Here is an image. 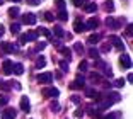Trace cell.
Segmentation results:
<instances>
[{"label": "cell", "mask_w": 133, "mask_h": 119, "mask_svg": "<svg viewBox=\"0 0 133 119\" xmlns=\"http://www.w3.org/2000/svg\"><path fill=\"white\" fill-rule=\"evenodd\" d=\"M41 95L43 97H48V99H51V97H58L60 95V90L58 88H55V87H44V88H41Z\"/></svg>", "instance_id": "6da1fadb"}, {"label": "cell", "mask_w": 133, "mask_h": 119, "mask_svg": "<svg viewBox=\"0 0 133 119\" xmlns=\"http://www.w3.org/2000/svg\"><path fill=\"white\" fill-rule=\"evenodd\" d=\"M0 48H2L5 53H17V51H19V46L14 44V43H0Z\"/></svg>", "instance_id": "7a4b0ae2"}, {"label": "cell", "mask_w": 133, "mask_h": 119, "mask_svg": "<svg viewBox=\"0 0 133 119\" xmlns=\"http://www.w3.org/2000/svg\"><path fill=\"white\" fill-rule=\"evenodd\" d=\"M96 66H97V68H104V75H106V77H109V78L113 77V70H111V66L108 65V63L97 60V61H96Z\"/></svg>", "instance_id": "3957f363"}, {"label": "cell", "mask_w": 133, "mask_h": 119, "mask_svg": "<svg viewBox=\"0 0 133 119\" xmlns=\"http://www.w3.org/2000/svg\"><path fill=\"white\" fill-rule=\"evenodd\" d=\"M36 80H38L39 83H51V80H53V73H39L38 77H36Z\"/></svg>", "instance_id": "277c9868"}, {"label": "cell", "mask_w": 133, "mask_h": 119, "mask_svg": "<svg viewBox=\"0 0 133 119\" xmlns=\"http://www.w3.org/2000/svg\"><path fill=\"white\" fill-rule=\"evenodd\" d=\"M22 24H26V26H32V24H36V16L31 14V12L24 14V16H22Z\"/></svg>", "instance_id": "5b68a950"}, {"label": "cell", "mask_w": 133, "mask_h": 119, "mask_svg": "<svg viewBox=\"0 0 133 119\" xmlns=\"http://www.w3.org/2000/svg\"><path fill=\"white\" fill-rule=\"evenodd\" d=\"M85 97H89V99H96V100H101L102 97H101V94L96 90V88H85Z\"/></svg>", "instance_id": "8992f818"}, {"label": "cell", "mask_w": 133, "mask_h": 119, "mask_svg": "<svg viewBox=\"0 0 133 119\" xmlns=\"http://www.w3.org/2000/svg\"><path fill=\"white\" fill-rule=\"evenodd\" d=\"M119 65H121L123 68H126V70L131 68V60H130V54H121V58H119Z\"/></svg>", "instance_id": "52a82bcc"}, {"label": "cell", "mask_w": 133, "mask_h": 119, "mask_svg": "<svg viewBox=\"0 0 133 119\" xmlns=\"http://www.w3.org/2000/svg\"><path fill=\"white\" fill-rule=\"evenodd\" d=\"M84 82H85V78H84L82 75H78V77L75 78V82H72V83H70V88H74V90H77V88H82V87H84Z\"/></svg>", "instance_id": "ba28073f"}, {"label": "cell", "mask_w": 133, "mask_h": 119, "mask_svg": "<svg viewBox=\"0 0 133 119\" xmlns=\"http://www.w3.org/2000/svg\"><path fill=\"white\" fill-rule=\"evenodd\" d=\"M109 43H113V46L118 48V50H123V39L118 38V36H109Z\"/></svg>", "instance_id": "9c48e42d"}, {"label": "cell", "mask_w": 133, "mask_h": 119, "mask_svg": "<svg viewBox=\"0 0 133 119\" xmlns=\"http://www.w3.org/2000/svg\"><path fill=\"white\" fill-rule=\"evenodd\" d=\"M106 100H108L109 104L119 102V100H121V95H119L118 92H109V94H108V97H106Z\"/></svg>", "instance_id": "30bf717a"}, {"label": "cell", "mask_w": 133, "mask_h": 119, "mask_svg": "<svg viewBox=\"0 0 133 119\" xmlns=\"http://www.w3.org/2000/svg\"><path fill=\"white\" fill-rule=\"evenodd\" d=\"M12 66H14V63H12L10 60H5V61L2 63V72H4L5 75H10L12 73Z\"/></svg>", "instance_id": "8fae6325"}, {"label": "cell", "mask_w": 133, "mask_h": 119, "mask_svg": "<svg viewBox=\"0 0 133 119\" xmlns=\"http://www.w3.org/2000/svg\"><path fill=\"white\" fill-rule=\"evenodd\" d=\"M16 109H12V107H7L4 111V114H2V119H16Z\"/></svg>", "instance_id": "7c38bea8"}, {"label": "cell", "mask_w": 133, "mask_h": 119, "mask_svg": "<svg viewBox=\"0 0 133 119\" xmlns=\"http://www.w3.org/2000/svg\"><path fill=\"white\" fill-rule=\"evenodd\" d=\"M74 31L75 32H84V31H87V27L82 20H75L74 22Z\"/></svg>", "instance_id": "4fadbf2b"}, {"label": "cell", "mask_w": 133, "mask_h": 119, "mask_svg": "<svg viewBox=\"0 0 133 119\" xmlns=\"http://www.w3.org/2000/svg\"><path fill=\"white\" fill-rule=\"evenodd\" d=\"M87 29H97L99 27V19L97 17H92V19H89V22L85 24Z\"/></svg>", "instance_id": "5bb4252c"}, {"label": "cell", "mask_w": 133, "mask_h": 119, "mask_svg": "<svg viewBox=\"0 0 133 119\" xmlns=\"http://www.w3.org/2000/svg\"><path fill=\"white\" fill-rule=\"evenodd\" d=\"M21 109H22L24 112H29L31 104H29V99H28V97H22V99H21Z\"/></svg>", "instance_id": "9a60e30c"}, {"label": "cell", "mask_w": 133, "mask_h": 119, "mask_svg": "<svg viewBox=\"0 0 133 119\" xmlns=\"http://www.w3.org/2000/svg\"><path fill=\"white\" fill-rule=\"evenodd\" d=\"M84 10L89 12V14H90V12H96V10H97V5H96V2H89V4L84 5Z\"/></svg>", "instance_id": "2e32d148"}, {"label": "cell", "mask_w": 133, "mask_h": 119, "mask_svg": "<svg viewBox=\"0 0 133 119\" xmlns=\"http://www.w3.org/2000/svg\"><path fill=\"white\" fill-rule=\"evenodd\" d=\"M89 80L94 82V83H101V82H102V77L99 75V73H94V72H92V73L89 75Z\"/></svg>", "instance_id": "e0dca14e"}, {"label": "cell", "mask_w": 133, "mask_h": 119, "mask_svg": "<svg viewBox=\"0 0 133 119\" xmlns=\"http://www.w3.org/2000/svg\"><path fill=\"white\" fill-rule=\"evenodd\" d=\"M38 39V31H29V32H26V41H36Z\"/></svg>", "instance_id": "ac0fdd59"}, {"label": "cell", "mask_w": 133, "mask_h": 119, "mask_svg": "<svg viewBox=\"0 0 133 119\" xmlns=\"http://www.w3.org/2000/svg\"><path fill=\"white\" fill-rule=\"evenodd\" d=\"M106 26H108V27H111V29H118V22H116V20H114L111 16L108 17V19H106Z\"/></svg>", "instance_id": "d6986e66"}, {"label": "cell", "mask_w": 133, "mask_h": 119, "mask_svg": "<svg viewBox=\"0 0 133 119\" xmlns=\"http://www.w3.org/2000/svg\"><path fill=\"white\" fill-rule=\"evenodd\" d=\"M12 70H14L16 75H22V73H24V66L21 65V63H16V65L12 66Z\"/></svg>", "instance_id": "ffe728a7"}, {"label": "cell", "mask_w": 133, "mask_h": 119, "mask_svg": "<svg viewBox=\"0 0 133 119\" xmlns=\"http://www.w3.org/2000/svg\"><path fill=\"white\" fill-rule=\"evenodd\" d=\"M60 53H62L63 54V56H65L66 58V60H68V61H70V54H72V51H70V48H65V46H63V48H60Z\"/></svg>", "instance_id": "44dd1931"}, {"label": "cell", "mask_w": 133, "mask_h": 119, "mask_svg": "<svg viewBox=\"0 0 133 119\" xmlns=\"http://www.w3.org/2000/svg\"><path fill=\"white\" fill-rule=\"evenodd\" d=\"M19 7H17V5H14V7H10V9H9V16H10V17H17V16H19Z\"/></svg>", "instance_id": "7402d4cb"}, {"label": "cell", "mask_w": 133, "mask_h": 119, "mask_svg": "<svg viewBox=\"0 0 133 119\" xmlns=\"http://www.w3.org/2000/svg\"><path fill=\"white\" fill-rule=\"evenodd\" d=\"M87 41H89L90 44H96V43L101 41V34H92V36H89V39H87Z\"/></svg>", "instance_id": "603a6c76"}, {"label": "cell", "mask_w": 133, "mask_h": 119, "mask_svg": "<svg viewBox=\"0 0 133 119\" xmlns=\"http://www.w3.org/2000/svg\"><path fill=\"white\" fill-rule=\"evenodd\" d=\"M19 31H21V24L12 22V26H10V32H12V34H19Z\"/></svg>", "instance_id": "cb8c5ba5"}, {"label": "cell", "mask_w": 133, "mask_h": 119, "mask_svg": "<svg viewBox=\"0 0 133 119\" xmlns=\"http://www.w3.org/2000/svg\"><path fill=\"white\" fill-rule=\"evenodd\" d=\"M104 10H108V12H113V10H114V4H113V0H106V4H104Z\"/></svg>", "instance_id": "d4e9b609"}, {"label": "cell", "mask_w": 133, "mask_h": 119, "mask_svg": "<svg viewBox=\"0 0 133 119\" xmlns=\"http://www.w3.org/2000/svg\"><path fill=\"white\" fill-rule=\"evenodd\" d=\"M44 65H46V60H44L43 56H38V60H36V68H43Z\"/></svg>", "instance_id": "484cf974"}, {"label": "cell", "mask_w": 133, "mask_h": 119, "mask_svg": "<svg viewBox=\"0 0 133 119\" xmlns=\"http://www.w3.org/2000/svg\"><path fill=\"white\" fill-rule=\"evenodd\" d=\"M74 50L77 51V53L80 54V56H82V54L85 53V50H84V46H82V44H80V43H75V46H74Z\"/></svg>", "instance_id": "4316f807"}, {"label": "cell", "mask_w": 133, "mask_h": 119, "mask_svg": "<svg viewBox=\"0 0 133 119\" xmlns=\"http://www.w3.org/2000/svg\"><path fill=\"white\" fill-rule=\"evenodd\" d=\"M38 34H43V36H46V38L51 39V32H50V29H46V27H39Z\"/></svg>", "instance_id": "83f0119b"}, {"label": "cell", "mask_w": 133, "mask_h": 119, "mask_svg": "<svg viewBox=\"0 0 133 119\" xmlns=\"http://www.w3.org/2000/svg\"><path fill=\"white\" fill-rule=\"evenodd\" d=\"M87 53H89V56H90V58H94V60H97V58H99V51L96 50V48H90Z\"/></svg>", "instance_id": "f1b7e54d"}, {"label": "cell", "mask_w": 133, "mask_h": 119, "mask_svg": "<svg viewBox=\"0 0 133 119\" xmlns=\"http://www.w3.org/2000/svg\"><path fill=\"white\" fill-rule=\"evenodd\" d=\"M0 90H4V92H9V90H10V85H9L7 82L0 80Z\"/></svg>", "instance_id": "f546056e"}, {"label": "cell", "mask_w": 133, "mask_h": 119, "mask_svg": "<svg viewBox=\"0 0 133 119\" xmlns=\"http://www.w3.org/2000/svg\"><path fill=\"white\" fill-rule=\"evenodd\" d=\"M55 4H56V9H58L60 12L65 10V0H55Z\"/></svg>", "instance_id": "4dcf8cb0"}, {"label": "cell", "mask_w": 133, "mask_h": 119, "mask_svg": "<svg viewBox=\"0 0 133 119\" xmlns=\"http://www.w3.org/2000/svg\"><path fill=\"white\" fill-rule=\"evenodd\" d=\"M55 34L58 36V38H63V36H65V32H63V29L60 26H55Z\"/></svg>", "instance_id": "1f68e13d"}, {"label": "cell", "mask_w": 133, "mask_h": 119, "mask_svg": "<svg viewBox=\"0 0 133 119\" xmlns=\"http://www.w3.org/2000/svg\"><path fill=\"white\" fill-rule=\"evenodd\" d=\"M50 109H51V111H53V112H58V111H60V104L56 102V100H55V102H51Z\"/></svg>", "instance_id": "d6a6232c"}, {"label": "cell", "mask_w": 133, "mask_h": 119, "mask_svg": "<svg viewBox=\"0 0 133 119\" xmlns=\"http://www.w3.org/2000/svg\"><path fill=\"white\" fill-rule=\"evenodd\" d=\"M121 117V114L119 112H114V114H108V116H104V119H119Z\"/></svg>", "instance_id": "836d02e7"}, {"label": "cell", "mask_w": 133, "mask_h": 119, "mask_svg": "<svg viewBox=\"0 0 133 119\" xmlns=\"http://www.w3.org/2000/svg\"><path fill=\"white\" fill-rule=\"evenodd\" d=\"M58 19H60V20H66V19H68V14H66L65 10L58 12Z\"/></svg>", "instance_id": "e575fe53"}, {"label": "cell", "mask_w": 133, "mask_h": 119, "mask_svg": "<svg viewBox=\"0 0 133 119\" xmlns=\"http://www.w3.org/2000/svg\"><path fill=\"white\" fill-rule=\"evenodd\" d=\"M9 104V97L7 95H0V106H7Z\"/></svg>", "instance_id": "d590c367"}, {"label": "cell", "mask_w": 133, "mask_h": 119, "mask_svg": "<svg viewBox=\"0 0 133 119\" xmlns=\"http://www.w3.org/2000/svg\"><path fill=\"white\" fill-rule=\"evenodd\" d=\"M44 19L50 20V22H53V20H55V17H53V14H51V12H44Z\"/></svg>", "instance_id": "8d00e7d4"}, {"label": "cell", "mask_w": 133, "mask_h": 119, "mask_svg": "<svg viewBox=\"0 0 133 119\" xmlns=\"http://www.w3.org/2000/svg\"><path fill=\"white\" fill-rule=\"evenodd\" d=\"M44 48H46V43H38L36 48H34V51H41V50H44Z\"/></svg>", "instance_id": "74e56055"}, {"label": "cell", "mask_w": 133, "mask_h": 119, "mask_svg": "<svg viewBox=\"0 0 133 119\" xmlns=\"http://www.w3.org/2000/svg\"><path fill=\"white\" fill-rule=\"evenodd\" d=\"M60 68L63 72H68V61H60Z\"/></svg>", "instance_id": "f35d334b"}, {"label": "cell", "mask_w": 133, "mask_h": 119, "mask_svg": "<svg viewBox=\"0 0 133 119\" xmlns=\"http://www.w3.org/2000/svg\"><path fill=\"white\" fill-rule=\"evenodd\" d=\"M85 2H87V0H72V4H74L75 7H80V5L85 4Z\"/></svg>", "instance_id": "ab89813d"}, {"label": "cell", "mask_w": 133, "mask_h": 119, "mask_svg": "<svg viewBox=\"0 0 133 119\" xmlns=\"http://www.w3.org/2000/svg\"><path fill=\"white\" fill-rule=\"evenodd\" d=\"M85 68H87V63L85 61H80V63H78V70H80V72H85Z\"/></svg>", "instance_id": "60d3db41"}, {"label": "cell", "mask_w": 133, "mask_h": 119, "mask_svg": "<svg viewBox=\"0 0 133 119\" xmlns=\"http://www.w3.org/2000/svg\"><path fill=\"white\" fill-rule=\"evenodd\" d=\"M114 85H116L118 88H119V87H123V85H125V80H123V78H118V80L114 82Z\"/></svg>", "instance_id": "b9f144b4"}, {"label": "cell", "mask_w": 133, "mask_h": 119, "mask_svg": "<svg viewBox=\"0 0 133 119\" xmlns=\"http://www.w3.org/2000/svg\"><path fill=\"white\" fill-rule=\"evenodd\" d=\"M26 43H28V41H26V34H21L19 36V44L22 46V44H26Z\"/></svg>", "instance_id": "7bdbcfd3"}, {"label": "cell", "mask_w": 133, "mask_h": 119, "mask_svg": "<svg viewBox=\"0 0 133 119\" xmlns=\"http://www.w3.org/2000/svg\"><path fill=\"white\" fill-rule=\"evenodd\" d=\"M109 50H111V44H102V46H101L102 53H106V51H109Z\"/></svg>", "instance_id": "ee69618b"}, {"label": "cell", "mask_w": 133, "mask_h": 119, "mask_svg": "<svg viewBox=\"0 0 133 119\" xmlns=\"http://www.w3.org/2000/svg\"><path fill=\"white\" fill-rule=\"evenodd\" d=\"M10 83H12V85H10V88L14 87L16 90H21V83H19V82H10Z\"/></svg>", "instance_id": "f6af8a7d"}, {"label": "cell", "mask_w": 133, "mask_h": 119, "mask_svg": "<svg viewBox=\"0 0 133 119\" xmlns=\"http://www.w3.org/2000/svg\"><path fill=\"white\" fill-rule=\"evenodd\" d=\"M72 102L74 104H80V97L78 95H72Z\"/></svg>", "instance_id": "bcb514c9"}, {"label": "cell", "mask_w": 133, "mask_h": 119, "mask_svg": "<svg viewBox=\"0 0 133 119\" xmlns=\"http://www.w3.org/2000/svg\"><path fill=\"white\" fill-rule=\"evenodd\" d=\"M82 116H84L82 109H77V111H75V117H82Z\"/></svg>", "instance_id": "7dc6e473"}, {"label": "cell", "mask_w": 133, "mask_h": 119, "mask_svg": "<svg viewBox=\"0 0 133 119\" xmlns=\"http://www.w3.org/2000/svg\"><path fill=\"white\" fill-rule=\"evenodd\" d=\"M28 4H29V5H38L39 0H28Z\"/></svg>", "instance_id": "c3c4849f"}, {"label": "cell", "mask_w": 133, "mask_h": 119, "mask_svg": "<svg viewBox=\"0 0 133 119\" xmlns=\"http://www.w3.org/2000/svg\"><path fill=\"white\" fill-rule=\"evenodd\" d=\"M4 32H5V29H4V26H0V39H2V36H4Z\"/></svg>", "instance_id": "681fc988"}, {"label": "cell", "mask_w": 133, "mask_h": 119, "mask_svg": "<svg viewBox=\"0 0 133 119\" xmlns=\"http://www.w3.org/2000/svg\"><path fill=\"white\" fill-rule=\"evenodd\" d=\"M9 2H21V0H9Z\"/></svg>", "instance_id": "f907efd6"}, {"label": "cell", "mask_w": 133, "mask_h": 119, "mask_svg": "<svg viewBox=\"0 0 133 119\" xmlns=\"http://www.w3.org/2000/svg\"><path fill=\"white\" fill-rule=\"evenodd\" d=\"M2 4H4V0H0V5H2Z\"/></svg>", "instance_id": "816d5d0a"}]
</instances>
